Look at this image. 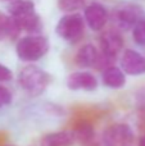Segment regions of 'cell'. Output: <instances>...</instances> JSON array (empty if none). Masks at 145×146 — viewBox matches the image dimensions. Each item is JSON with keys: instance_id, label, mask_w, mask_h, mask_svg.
Here are the masks:
<instances>
[{"instance_id": "obj_24", "label": "cell", "mask_w": 145, "mask_h": 146, "mask_svg": "<svg viewBox=\"0 0 145 146\" xmlns=\"http://www.w3.org/2000/svg\"><path fill=\"white\" fill-rule=\"evenodd\" d=\"M4 146H10V145H4Z\"/></svg>"}, {"instance_id": "obj_13", "label": "cell", "mask_w": 145, "mask_h": 146, "mask_svg": "<svg viewBox=\"0 0 145 146\" xmlns=\"http://www.w3.org/2000/svg\"><path fill=\"white\" fill-rule=\"evenodd\" d=\"M72 133H73L74 141H78L84 145H87L94 141L95 129H94V126L89 121L81 119V121L76 122L73 129H72Z\"/></svg>"}, {"instance_id": "obj_18", "label": "cell", "mask_w": 145, "mask_h": 146, "mask_svg": "<svg viewBox=\"0 0 145 146\" xmlns=\"http://www.w3.org/2000/svg\"><path fill=\"white\" fill-rule=\"evenodd\" d=\"M85 5V0H58V8L62 12H76L82 9Z\"/></svg>"}, {"instance_id": "obj_16", "label": "cell", "mask_w": 145, "mask_h": 146, "mask_svg": "<svg viewBox=\"0 0 145 146\" xmlns=\"http://www.w3.org/2000/svg\"><path fill=\"white\" fill-rule=\"evenodd\" d=\"M35 10V5L30 0H14L10 3L9 12L12 17H17V15L25 14V13L32 12Z\"/></svg>"}, {"instance_id": "obj_7", "label": "cell", "mask_w": 145, "mask_h": 146, "mask_svg": "<svg viewBox=\"0 0 145 146\" xmlns=\"http://www.w3.org/2000/svg\"><path fill=\"white\" fill-rule=\"evenodd\" d=\"M67 87L73 91H94L98 88V80L90 72H73L67 78Z\"/></svg>"}, {"instance_id": "obj_17", "label": "cell", "mask_w": 145, "mask_h": 146, "mask_svg": "<svg viewBox=\"0 0 145 146\" xmlns=\"http://www.w3.org/2000/svg\"><path fill=\"white\" fill-rule=\"evenodd\" d=\"M132 37L140 46H145V18L143 17L132 27Z\"/></svg>"}, {"instance_id": "obj_9", "label": "cell", "mask_w": 145, "mask_h": 146, "mask_svg": "<svg viewBox=\"0 0 145 146\" xmlns=\"http://www.w3.org/2000/svg\"><path fill=\"white\" fill-rule=\"evenodd\" d=\"M85 21L92 31L103 30L108 21L107 10L103 5L94 3V4L86 7L85 9Z\"/></svg>"}, {"instance_id": "obj_4", "label": "cell", "mask_w": 145, "mask_h": 146, "mask_svg": "<svg viewBox=\"0 0 145 146\" xmlns=\"http://www.w3.org/2000/svg\"><path fill=\"white\" fill-rule=\"evenodd\" d=\"M135 139L132 128L126 123H114L107 127L102 136L103 146H131Z\"/></svg>"}, {"instance_id": "obj_19", "label": "cell", "mask_w": 145, "mask_h": 146, "mask_svg": "<svg viewBox=\"0 0 145 146\" xmlns=\"http://www.w3.org/2000/svg\"><path fill=\"white\" fill-rule=\"evenodd\" d=\"M13 100V94L7 86H3L0 83V109L8 106Z\"/></svg>"}, {"instance_id": "obj_11", "label": "cell", "mask_w": 145, "mask_h": 146, "mask_svg": "<svg viewBox=\"0 0 145 146\" xmlns=\"http://www.w3.org/2000/svg\"><path fill=\"white\" fill-rule=\"evenodd\" d=\"M98 58H99V51L91 44H86V45L81 46L80 50L76 54V64L81 68H91V67L96 66Z\"/></svg>"}, {"instance_id": "obj_22", "label": "cell", "mask_w": 145, "mask_h": 146, "mask_svg": "<svg viewBox=\"0 0 145 146\" xmlns=\"http://www.w3.org/2000/svg\"><path fill=\"white\" fill-rule=\"evenodd\" d=\"M138 146H145V135H143V136L140 137V140H139V144Z\"/></svg>"}, {"instance_id": "obj_15", "label": "cell", "mask_w": 145, "mask_h": 146, "mask_svg": "<svg viewBox=\"0 0 145 146\" xmlns=\"http://www.w3.org/2000/svg\"><path fill=\"white\" fill-rule=\"evenodd\" d=\"M19 32L21 30L14 18L12 15L8 17V15L0 13V41L5 40V38H12V40L17 38Z\"/></svg>"}, {"instance_id": "obj_10", "label": "cell", "mask_w": 145, "mask_h": 146, "mask_svg": "<svg viewBox=\"0 0 145 146\" xmlns=\"http://www.w3.org/2000/svg\"><path fill=\"white\" fill-rule=\"evenodd\" d=\"M102 81L103 85L107 86L108 88L118 90V88H122L126 85V76L121 68L116 66H110L103 71Z\"/></svg>"}, {"instance_id": "obj_6", "label": "cell", "mask_w": 145, "mask_h": 146, "mask_svg": "<svg viewBox=\"0 0 145 146\" xmlns=\"http://www.w3.org/2000/svg\"><path fill=\"white\" fill-rule=\"evenodd\" d=\"M121 69L125 74L139 76L145 73V56L135 50L127 49L121 58Z\"/></svg>"}, {"instance_id": "obj_14", "label": "cell", "mask_w": 145, "mask_h": 146, "mask_svg": "<svg viewBox=\"0 0 145 146\" xmlns=\"http://www.w3.org/2000/svg\"><path fill=\"white\" fill-rule=\"evenodd\" d=\"M13 18L17 22L21 31H26V32H31L32 35H36L41 28L40 17L35 13V10L17 15V17H13Z\"/></svg>"}, {"instance_id": "obj_23", "label": "cell", "mask_w": 145, "mask_h": 146, "mask_svg": "<svg viewBox=\"0 0 145 146\" xmlns=\"http://www.w3.org/2000/svg\"><path fill=\"white\" fill-rule=\"evenodd\" d=\"M3 1H10L12 3V1H14V0H3Z\"/></svg>"}, {"instance_id": "obj_3", "label": "cell", "mask_w": 145, "mask_h": 146, "mask_svg": "<svg viewBox=\"0 0 145 146\" xmlns=\"http://www.w3.org/2000/svg\"><path fill=\"white\" fill-rule=\"evenodd\" d=\"M55 30L61 38L68 41V42H77L84 36V18L76 13L67 14L59 19Z\"/></svg>"}, {"instance_id": "obj_12", "label": "cell", "mask_w": 145, "mask_h": 146, "mask_svg": "<svg viewBox=\"0 0 145 146\" xmlns=\"http://www.w3.org/2000/svg\"><path fill=\"white\" fill-rule=\"evenodd\" d=\"M74 137L72 131H57L43 136L40 146H72Z\"/></svg>"}, {"instance_id": "obj_8", "label": "cell", "mask_w": 145, "mask_h": 146, "mask_svg": "<svg viewBox=\"0 0 145 146\" xmlns=\"http://www.w3.org/2000/svg\"><path fill=\"white\" fill-rule=\"evenodd\" d=\"M100 50L104 55H108L110 58H117L118 53L123 48V38L120 32L114 30L105 31L100 36Z\"/></svg>"}, {"instance_id": "obj_20", "label": "cell", "mask_w": 145, "mask_h": 146, "mask_svg": "<svg viewBox=\"0 0 145 146\" xmlns=\"http://www.w3.org/2000/svg\"><path fill=\"white\" fill-rule=\"evenodd\" d=\"M12 77H13L12 71H10L7 66H4V64L0 63V83L8 82V81L12 80Z\"/></svg>"}, {"instance_id": "obj_5", "label": "cell", "mask_w": 145, "mask_h": 146, "mask_svg": "<svg viewBox=\"0 0 145 146\" xmlns=\"http://www.w3.org/2000/svg\"><path fill=\"white\" fill-rule=\"evenodd\" d=\"M143 18V9L136 4H123L113 10V22L120 30H132L139 19Z\"/></svg>"}, {"instance_id": "obj_1", "label": "cell", "mask_w": 145, "mask_h": 146, "mask_svg": "<svg viewBox=\"0 0 145 146\" xmlns=\"http://www.w3.org/2000/svg\"><path fill=\"white\" fill-rule=\"evenodd\" d=\"M51 77L37 66H26L18 73V85L28 96H39L48 88Z\"/></svg>"}, {"instance_id": "obj_21", "label": "cell", "mask_w": 145, "mask_h": 146, "mask_svg": "<svg viewBox=\"0 0 145 146\" xmlns=\"http://www.w3.org/2000/svg\"><path fill=\"white\" fill-rule=\"evenodd\" d=\"M136 103L139 106L145 108V88H141L136 92Z\"/></svg>"}, {"instance_id": "obj_2", "label": "cell", "mask_w": 145, "mask_h": 146, "mask_svg": "<svg viewBox=\"0 0 145 146\" xmlns=\"http://www.w3.org/2000/svg\"><path fill=\"white\" fill-rule=\"evenodd\" d=\"M49 50V42L44 36L30 35L22 37L15 45V53L21 60L36 62L41 59Z\"/></svg>"}]
</instances>
